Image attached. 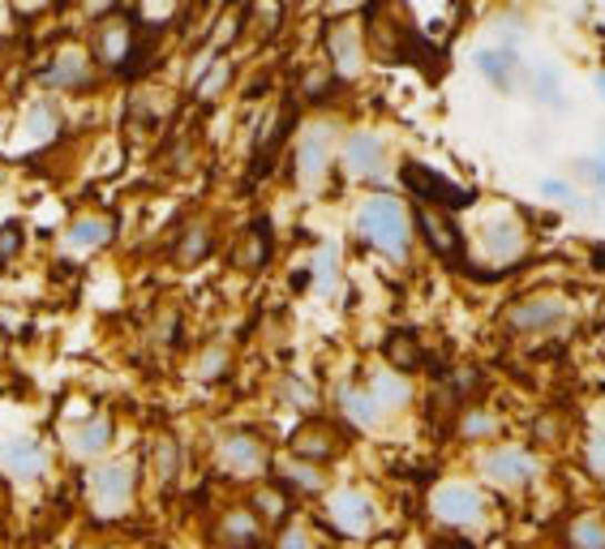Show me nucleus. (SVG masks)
Returning a JSON list of instances; mask_svg holds the SVG:
<instances>
[{
    "label": "nucleus",
    "mask_w": 605,
    "mask_h": 549,
    "mask_svg": "<svg viewBox=\"0 0 605 549\" xmlns=\"http://www.w3.org/2000/svg\"><path fill=\"white\" fill-rule=\"evenodd\" d=\"M356 232L374 245V250H383L386 258H409V245H413V236H409V215H404V206L395 202V197L386 194H374L361 202V211H356Z\"/></svg>",
    "instance_id": "1"
},
{
    "label": "nucleus",
    "mask_w": 605,
    "mask_h": 549,
    "mask_svg": "<svg viewBox=\"0 0 605 549\" xmlns=\"http://www.w3.org/2000/svg\"><path fill=\"white\" fill-rule=\"evenodd\" d=\"M133 489H138L133 464H99L91 472V511L103 519L125 516L129 502H133Z\"/></svg>",
    "instance_id": "2"
},
{
    "label": "nucleus",
    "mask_w": 605,
    "mask_h": 549,
    "mask_svg": "<svg viewBox=\"0 0 605 549\" xmlns=\"http://www.w3.org/2000/svg\"><path fill=\"white\" fill-rule=\"evenodd\" d=\"M404 185H409L421 202H438V206H446V211H460V206H468V202H473V190L451 185L446 176H438V172H434V167H425V163H404Z\"/></svg>",
    "instance_id": "3"
},
{
    "label": "nucleus",
    "mask_w": 605,
    "mask_h": 549,
    "mask_svg": "<svg viewBox=\"0 0 605 549\" xmlns=\"http://www.w3.org/2000/svg\"><path fill=\"white\" fill-rule=\"evenodd\" d=\"M430 507H434V516L443 519V523H455V528L477 523L481 511H485V502H481V494L473 485H438L434 498H430Z\"/></svg>",
    "instance_id": "4"
},
{
    "label": "nucleus",
    "mask_w": 605,
    "mask_h": 549,
    "mask_svg": "<svg viewBox=\"0 0 605 549\" xmlns=\"http://www.w3.org/2000/svg\"><path fill=\"white\" fill-rule=\"evenodd\" d=\"M326 516H331V523H335L340 532L361 537V532H370V528H374L379 511H374V502H370L365 494H356V489H340V494H331Z\"/></svg>",
    "instance_id": "5"
},
{
    "label": "nucleus",
    "mask_w": 605,
    "mask_h": 549,
    "mask_svg": "<svg viewBox=\"0 0 605 549\" xmlns=\"http://www.w3.org/2000/svg\"><path fill=\"white\" fill-rule=\"evenodd\" d=\"M326 163H331V125H314L296 142V181L305 190H314L326 172Z\"/></svg>",
    "instance_id": "6"
},
{
    "label": "nucleus",
    "mask_w": 605,
    "mask_h": 549,
    "mask_svg": "<svg viewBox=\"0 0 605 549\" xmlns=\"http://www.w3.org/2000/svg\"><path fill=\"white\" fill-rule=\"evenodd\" d=\"M0 468H4L13 481H39L43 468H48V451H43V443H34V438H4V443H0Z\"/></svg>",
    "instance_id": "7"
},
{
    "label": "nucleus",
    "mask_w": 605,
    "mask_h": 549,
    "mask_svg": "<svg viewBox=\"0 0 605 549\" xmlns=\"http://www.w3.org/2000/svg\"><path fill=\"white\" fill-rule=\"evenodd\" d=\"M481 472L494 485H528L537 477V459L520 447H503V451H490L481 459Z\"/></svg>",
    "instance_id": "8"
},
{
    "label": "nucleus",
    "mask_w": 605,
    "mask_h": 549,
    "mask_svg": "<svg viewBox=\"0 0 605 549\" xmlns=\"http://www.w3.org/2000/svg\"><path fill=\"white\" fill-rule=\"evenodd\" d=\"M220 468L232 477H254L266 468V451L254 434H228L220 443Z\"/></svg>",
    "instance_id": "9"
},
{
    "label": "nucleus",
    "mask_w": 605,
    "mask_h": 549,
    "mask_svg": "<svg viewBox=\"0 0 605 549\" xmlns=\"http://www.w3.org/2000/svg\"><path fill=\"white\" fill-rule=\"evenodd\" d=\"M383 163H386V142L379 133L370 130L349 133V142H344V167H349L352 176H379Z\"/></svg>",
    "instance_id": "10"
},
{
    "label": "nucleus",
    "mask_w": 605,
    "mask_h": 549,
    "mask_svg": "<svg viewBox=\"0 0 605 549\" xmlns=\"http://www.w3.org/2000/svg\"><path fill=\"white\" fill-rule=\"evenodd\" d=\"M567 314V301L563 296H528V301H515L507 314V323L515 331H545V326L563 323Z\"/></svg>",
    "instance_id": "11"
},
{
    "label": "nucleus",
    "mask_w": 605,
    "mask_h": 549,
    "mask_svg": "<svg viewBox=\"0 0 605 549\" xmlns=\"http://www.w3.org/2000/svg\"><path fill=\"white\" fill-rule=\"evenodd\" d=\"M91 78V57L82 52V48H61L57 57H52V65L43 69V87L48 91H73V87H82Z\"/></svg>",
    "instance_id": "12"
},
{
    "label": "nucleus",
    "mask_w": 605,
    "mask_h": 549,
    "mask_svg": "<svg viewBox=\"0 0 605 549\" xmlns=\"http://www.w3.org/2000/svg\"><path fill=\"white\" fill-rule=\"evenodd\" d=\"M108 447H112V417L108 413H91L82 425L69 429V451L78 455V459H95Z\"/></svg>",
    "instance_id": "13"
},
{
    "label": "nucleus",
    "mask_w": 605,
    "mask_h": 549,
    "mask_svg": "<svg viewBox=\"0 0 605 549\" xmlns=\"http://www.w3.org/2000/svg\"><path fill=\"white\" fill-rule=\"evenodd\" d=\"M61 133V112H57V103L52 99H34L31 108H27V116H22V138H18V146H43V142H52Z\"/></svg>",
    "instance_id": "14"
},
{
    "label": "nucleus",
    "mask_w": 605,
    "mask_h": 549,
    "mask_svg": "<svg viewBox=\"0 0 605 549\" xmlns=\"http://www.w3.org/2000/svg\"><path fill=\"white\" fill-rule=\"evenodd\" d=\"M326 52H331V65L340 78H356L361 73V31L352 22H340L326 34Z\"/></svg>",
    "instance_id": "15"
},
{
    "label": "nucleus",
    "mask_w": 605,
    "mask_h": 549,
    "mask_svg": "<svg viewBox=\"0 0 605 549\" xmlns=\"http://www.w3.org/2000/svg\"><path fill=\"white\" fill-rule=\"evenodd\" d=\"M108 241H112V220L108 215H82L64 232V254H91Z\"/></svg>",
    "instance_id": "16"
},
{
    "label": "nucleus",
    "mask_w": 605,
    "mask_h": 549,
    "mask_svg": "<svg viewBox=\"0 0 605 549\" xmlns=\"http://www.w3.org/2000/svg\"><path fill=\"white\" fill-rule=\"evenodd\" d=\"M129 48H133V31H129V22L121 18H108V22H99L95 27V52L103 65H121L129 61Z\"/></svg>",
    "instance_id": "17"
},
{
    "label": "nucleus",
    "mask_w": 605,
    "mask_h": 549,
    "mask_svg": "<svg viewBox=\"0 0 605 549\" xmlns=\"http://www.w3.org/2000/svg\"><path fill=\"white\" fill-rule=\"evenodd\" d=\"M416 227L425 232V241H430V250H434V254H443V258H460V232H455V224H451L446 215H434L430 206H421V211H416Z\"/></svg>",
    "instance_id": "18"
},
{
    "label": "nucleus",
    "mask_w": 605,
    "mask_h": 549,
    "mask_svg": "<svg viewBox=\"0 0 605 549\" xmlns=\"http://www.w3.org/2000/svg\"><path fill=\"white\" fill-rule=\"evenodd\" d=\"M485 254L494 262H511L524 254V227L515 220H494L485 224Z\"/></svg>",
    "instance_id": "19"
},
{
    "label": "nucleus",
    "mask_w": 605,
    "mask_h": 549,
    "mask_svg": "<svg viewBox=\"0 0 605 549\" xmlns=\"http://www.w3.org/2000/svg\"><path fill=\"white\" fill-rule=\"evenodd\" d=\"M220 541L232 549H254L262 541V523H258L254 511H245V507H236V511H228L220 519Z\"/></svg>",
    "instance_id": "20"
},
{
    "label": "nucleus",
    "mask_w": 605,
    "mask_h": 549,
    "mask_svg": "<svg viewBox=\"0 0 605 549\" xmlns=\"http://www.w3.org/2000/svg\"><path fill=\"white\" fill-rule=\"evenodd\" d=\"M477 69L498 87V91H511L515 78H520V57L511 48H481L477 52Z\"/></svg>",
    "instance_id": "21"
},
{
    "label": "nucleus",
    "mask_w": 605,
    "mask_h": 549,
    "mask_svg": "<svg viewBox=\"0 0 605 549\" xmlns=\"http://www.w3.org/2000/svg\"><path fill=\"white\" fill-rule=\"evenodd\" d=\"M292 451L301 459H331V455H340V438L326 425H305L292 434Z\"/></svg>",
    "instance_id": "22"
},
{
    "label": "nucleus",
    "mask_w": 605,
    "mask_h": 549,
    "mask_svg": "<svg viewBox=\"0 0 605 549\" xmlns=\"http://www.w3.org/2000/svg\"><path fill=\"white\" fill-rule=\"evenodd\" d=\"M266 258H271V224H262V220H258V224L241 236V245H236L232 262H236L241 271H258Z\"/></svg>",
    "instance_id": "23"
},
{
    "label": "nucleus",
    "mask_w": 605,
    "mask_h": 549,
    "mask_svg": "<svg viewBox=\"0 0 605 549\" xmlns=\"http://www.w3.org/2000/svg\"><path fill=\"white\" fill-rule=\"evenodd\" d=\"M340 408H344V417L352 425H361V429H374L379 420H383V408L374 404V395L361 387H340Z\"/></svg>",
    "instance_id": "24"
},
{
    "label": "nucleus",
    "mask_w": 605,
    "mask_h": 549,
    "mask_svg": "<svg viewBox=\"0 0 605 549\" xmlns=\"http://www.w3.org/2000/svg\"><path fill=\"white\" fill-rule=\"evenodd\" d=\"M211 245H215V236H211V224H190L181 232V245H177V258L193 266V262H202L211 254Z\"/></svg>",
    "instance_id": "25"
},
{
    "label": "nucleus",
    "mask_w": 605,
    "mask_h": 549,
    "mask_svg": "<svg viewBox=\"0 0 605 549\" xmlns=\"http://www.w3.org/2000/svg\"><path fill=\"white\" fill-rule=\"evenodd\" d=\"M314 284H319L322 296H331L335 284H340V245L335 241H322L319 258H314Z\"/></svg>",
    "instance_id": "26"
},
{
    "label": "nucleus",
    "mask_w": 605,
    "mask_h": 549,
    "mask_svg": "<svg viewBox=\"0 0 605 549\" xmlns=\"http://www.w3.org/2000/svg\"><path fill=\"white\" fill-rule=\"evenodd\" d=\"M370 395H374V404H379V408H400V404H409V395H413V390H409V383H404V378H400V374H379V378H374V383H370Z\"/></svg>",
    "instance_id": "27"
},
{
    "label": "nucleus",
    "mask_w": 605,
    "mask_h": 549,
    "mask_svg": "<svg viewBox=\"0 0 605 549\" xmlns=\"http://www.w3.org/2000/svg\"><path fill=\"white\" fill-rule=\"evenodd\" d=\"M155 477H160V485H172L181 477V443L172 434H163L155 443Z\"/></svg>",
    "instance_id": "28"
},
{
    "label": "nucleus",
    "mask_w": 605,
    "mask_h": 549,
    "mask_svg": "<svg viewBox=\"0 0 605 549\" xmlns=\"http://www.w3.org/2000/svg\"><path fill=\"white\" fill-rule=\"evenodd\" d=\"M572 549H605V523L593 516L572 523Z\"/></svg>",
    "instance_id": "29"
},
{
    "label": "nucleus",
    "mask_w": 605,
    "mask_h": 549,
    "mask_svg": "<svg viewBox=\"0 0 605 549\" xmlns=\"http://www.w3.org/2000/svg\"><path fill=\"white\" fill-rule=\"evenodd\" d=\"M228 78H232V65H228V61H215V65L193 82V91H198V99H215L223 87H228Z\"/></svg>",
    "instance_id": "30"
},
{
    "label": "nucleus",
    "mask_w": 605,
    "mask_h": 549,
    "mask_svg": "<svg viewBox=\"0 0 605 549\" xmlns=\"http://www.w3.org/2000/svg\"><path fill=\"white\" fill-rule=\"evenodd\" d=\"M386 356H391L395 369H413L416 360H421L413 335H391V339H386Z\"/></svg>",
    "instance_id": "31"
},
{
    "label": "nucleus",
    "mask_w": 605,
    "mask_h": 549,
    "mask_svg": "<svg viewBox=\"0 0 605 549\" xmlns=\"http://www.w3.org/2000/svg\"><path fill=\"white\" fill-rule=\"evenodd\" d=\"M223 369H228V348H206V353L193 360V378H202V383L220 378Z\"/></svg>",
    "instance_id": "32"
},
{
    "label": "nucleus",
    "mask_w": 605,
    "mask_h": 549,
    "mask_svg": "<svg viewBox=\"0 0 605 549\" xmlns=\"http://www.w3.org/2000/svg\"><path fill=\"white\" fill-rule=\"evenodd\" d=\"M533 87H537V99L549 103V108H554V103H563V95H558V73H554L549 65H542L537 73H533Z\"/></svg>",
    "instance_id": "33"
},
{
    "label": "nucleus",
    "mask_w": 605,
    "mask_h": 549,
    "mask_svg": "<svg viewBox=\"0 0 605 549\" xmlns=\"http://www.w3.org/2000/svg\"><path fill=\"white\" fill-rule=\"evenodd\" d=\"M280 472H284L292 485H301V489H322L319 468H310V464H296V459H292V464H284V468H280Z\"/></svg>",
    "instance_id": "34"
},
{
    "label": "nucleus",
    "mask_w": 605,
    "mask_h": 549,
    "mask_svg": "<svg viewBox=\"0 0 605 549\" xmlns=\"http://www.w3.org/2000/svg\"><path fill=\"white\" fill-rule=\"evenodd\" d=\"M241 22H245V13H223L220 27H215V34H211V52H220L223 43H232L236 31H241Z\"/></svg>",
    "instance_id": "35"
},
{
    "label": "nucleus",
    "mask_w": 605,
    "mask_h": 549,
    "mask_svg": "<svg viewBox=\"0 0 605 549\" xmlns=\"http://www.w3.org/2000/svg\"><path fill=\"white\" fill-rule=\"evenodd\" d=\"M254 511H262L266 519H280L288 511L284 498H280V489H258L254 494Z\"/></svg>",
    "instance_id": "36"
},
{
    "label": "nucleus",
    "mask_w": 605,
    "mask_h": 549,
    "mask_svg": "<svg viewBox=\"0 0 605 549\" xmlns=\"http://www.w3.org/2000/svg\"><path fill=\"white\" fill-rule=\"evenodd\" d=\"M460 429H464V438H485V434H494V417H485V413H468Z\"/></svg>",
    "instance_id": "37"
},
{
    "label": "nucleus",
    "mask_w": 605,
    "mask_h": 549,
    "mask_svg": "<svg viewBox=\"0 0 605 549\" xmlns=\"http://www.w3.org/2000/svg\"><path fill=\"white\" fill-rule=\"evenodd\" d=\"M575 176H584L588 185L605 190V160H579L575 163Z\"/></svg>",
    "instance_id": "38"
},
{
    "label": "nucleus",
    "mask_w": 605,
    "mask_h": 549,
    "mask_svg": "<svg viewBox=\"0 0 605 549\" xmlns=\"http://www.w3.org/2000/svg\"><path fill=\"white\" fill-rule=\"evenodd\" d=\"M18 245H22V227H18V224L0 227V262L13 258V254H18Z\"/></svg>",
    "instance_id": "39"
},
{
    "label": "nucleus",
    "mask_w": 605,
    "mask_h": 549,
    "mask_svg": "<svg viewBox=\"0 0 605 549\" xmlns=\"http://www.w3.org/2000/svg\"><path fill=\"white\" fill-rule=\"evenodd\" d=\"M155 339L160 344H177V309H168L160 318V326H155Z\"/></svg>",
    "instance_id": "40"
},
{
    "label": "nucleus",
    "mask_w": 605,
    "mask_h": 549,
    "mask_svg": "<svg viewBox=\"0 0 605 549\" xmlns=\"http://www.w3.org/2000/svg\"><path fill=\"white\" fill-rule=\"evenodd\" d=\"M284 549H314V546H310V537H305V528H296V523H292V528H288V532H284Z\"/></svg>",
    "instance_id": "41"
},
{
    "label": "nucleus",
    "mask_w": 605,
    "mask_h": 549,
    "mask_svg": "<svg viewBox=\"0 0 605 549\" xmlns=\"http://www.w3.org/2000/svg\"><path fill=\"white\" fill-rule=\"evenodd\" d=\"M542 194L545 197H572V185H563V181H542Z\"/></svg>",
    "instance_id": "42"
},
{
    "label": "nucleus",
    "mask_w": 605,
    "mask_h": 549,
    "mask_svg": "<svg viewBox=\"0 0 605 549\" xmlns=\"http://www.w3.org/2000/svg\"><path fill=\"white\" fill-rule=\"evenodd\" d=\"M288 395H292V399H305V404H314L310 387H301V383H288Z\"/></svg>",
    "instance_id": "43"
},
{
    "label": "nucleus",
    "mask_w": 605,
    "mask_h": 549,
    "mask_svg": "<svg viewBox=\"0 0 605 549\" xmlns=\"http://www.w3.org/2000/svg\"><path fill=\"white\" fill-rule=\"evenodd\" d=\"M588 459H593V464H597V468H605V438H597V447H593V451H588Z\"/></svg>",
    "instance_id": "44"
},
{
    "label": "nucleus",
    "mask_w": 605,
    "mask_h": 549,
    "mask_svg": "<svg viewBox=\"0 0 605 549\" xmlns=\"http://www.w3.org/2000/svg\"><path fill=\"white\" fill-rule=\"evenodd\" d=\"M597 91H602V95H605V73H602V78H597Z\"/></svg>",
    "instance_id": "45"
},
{
    "label": "nucleus",
    "mask_w": 605,
    "mask_h": 549,
    "mask_svg": "<svg viewBox=\"0 0 605 549\" xmlns=\"http://www.w3.org/2000/svg\"><path fill=\"white\" fill-rule=\"evenodd\" d=\"M597 262H602V266H605V250H597Z\"/></svg>",
    "instance_id": "46"
}]
</instances>
